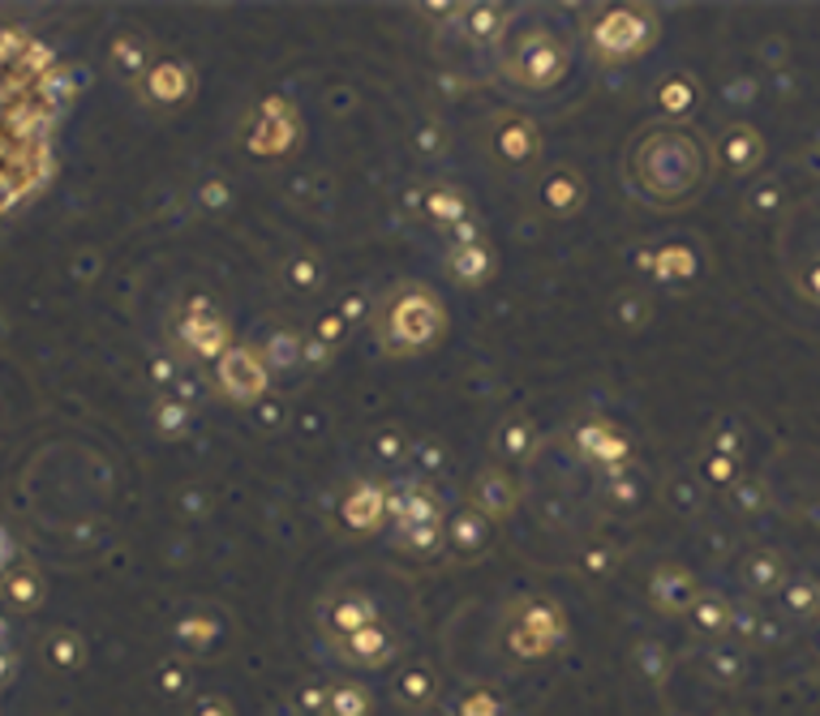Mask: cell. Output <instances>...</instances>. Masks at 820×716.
Listing matches in <instances>:
<instances>
[]
</instances>
